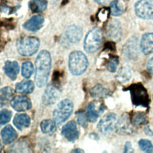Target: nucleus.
I'll return each instance as SVG.
<instances>
[{
    "instance_id": "obj_6",
    "label": "nucleus",
    "mask_w": 153,
    "mask_h": 153,
    "mask_svg": "<svg viewBox=\"0 0 153 153\" xmlns=\"http://www.w3.org/2000/svg\"><path fill=\"white\" fill-rule=\"evenodd\" d=\"M102 42V33L98 28L91 30L86 35L84 47L85 50L89 53L96 51Z\"/></svg>"
},
{
    "instance_id": "obj_8",
    "label": "nucleus",
    "mask_w": 153,
    "mask_h": 153,
    "mask_svg": "<svg viewBox=\"0 0 153 153\" xmlns=\"http://www.w3.org/2000/svg\"><path fill=\"white\" fill-rule=\"evenodd\" d=\"M136 14L140 18H153V0H140L135 5Z\"/></svg>"
},
{
    "instance_id": "obj_22",
    "label": "nucleus",
    "mask_w": 153,
    "mask_h": 153,
    "mask_svg": "<svg viewBox=\"0 0 153 153\" xmlns=\"http://www.w3.org/2000/svg\"><path fill=\"white\" fill-rule=\"evenodd\" d=\"M90 94L92 97L96 98H104L109 95L110 91L104 88L101 85H96L91 88L90 91Z\"/></svg>"
},
{
    "instance_id": "obj_29",
    "label": "nucleus",
    "mask_w": 153,
    "mask_h": 153,
    "mask_svg": "<svg viewBox=\"0 0 153 153\" xmlns=\"http://www.w3.org/2000/svg\"><path fill=\"white\" fill-rule=\"evenodd\" d=\"M33 71V67L31 62H26L23 63L22 67V74L25 78H29Z\"/></svg>"
},
{
    "instance_id": "obj_12",
    "label": "nucleus",
    "mask_w": 153,
    "mask_h": 153,
    "mask_svg": "<svg viewBox=\"0 0 153 153\" xmlns=\"http://www.w3.org/2000/svg\"><path fill=\"white\" fill-rule=\"evenodd\" d=\"M59 96V90L54 85H48L43 94L42 102L46 105L53 104L58 100Z\"/></svg>"
},
{
    "instance_id": "obj_30",
    "label": "nucleus",
    "mask_w": 153,
    "mask_h": 153,
    "mask_svg": "<svg viewBox=\"0 0 153 153\" xmlns=\"http://www.w3.org/2000/svg\"><path fill=\"white\" fill-rule=\"evenodd\" d=\"M141 150L146 152H151L153 151V145L151 141L146 139H140L138 142Z\"/></svg>"
},
{
    "instance_id": "obj_18",
    "label": "nucleus",
    "mask_w": 153,
    "mask_h": 153,
    "mask_svg": "<svg viewBox=\"0 0 153 153\" xmlns=\"http://www.w3.org/2000/svg\"><path fill=\"white\" fill-rule=\"evenodd\" d=\"M116 129L123 133H130L131 131L133 128L127 115H124L118 120Z\"/></svg>"
},
{
    "instance_id": "obj_14",
    "label": "nucleus",
    "mask_w": 153,
    "mask_h": 153,
    "mask_svg": "<svg viewBox=\"0 0 153 153\" xmlns=\"http://www.w3.org/2000/svg\"><path fill=\"white\" fill-rule=\"evenodd\" d=\"M140 48L145 54L153 53V33H145L142 36L140 42Z\"/></svg>"
},
{
    "instance_id": "obj_38",
    "label": "nucleus",
    "mask_w": 153,
    "mask_h": 153,
    "mask_svg": "<svg viewBox=\"0 0 153 153\" xmlns=\"http://www.w3.org/2000/svg\"><path fill=\"white\" fill-rule=\"evenodd\" d=\"M72 152H84V151L82 150V149H74L72 151Z\"/></svg>"
},
{
    "instance_id": "obj_25",
    "label": "nucleus",
    "mask_w": 153,
    "mask_h": 153,
    "mask_svg": "<svg viewBox=\"0 0 153 153\" xmlns=\"http://www.w3.org/2000/svg\"><path fill=\"white\" fill-rule=\"evenodd\" d=\"M14 90L10 87H6L0 90V102L4 103L12 99Z\"/></svg>"
},
{
    "instance_id": "obj_26",
    "label": "nucleus",
    "mask_w": 153,
    "mask_h": 153,
    "mask_svg": "<svg viewBox=\"0 0 153 153\" xmlns=\"http://www.w3.org/2000/svg\"><path fill=\"white\" fill-rule=\"evenodd\" d=\"M10 151L14 152H30L29 147L25 142H18L10 147Z\"/></svg>"
},
{
    "instance_id": "obj_9",
    "label": "nucleus",
    "mask_w": 153,
    "mask_h": 153,
    "mask_svg": "<svg viewBox=\"0 0 153 153\" xmlns=\"http://www.w3.org/2000/svg\"><path fill=\"white\" fill-rule=\"evenodd\" d=\"M105 110L104 105L100 102H93L88 104L87 108V115L88 119L94 122Z\"/></svg>"
},
{
    "instance_id": "obj_2",
    "label": "nucleus",
    "mask_w": 153,
    "mask_h": 153,
    "mask_svg": "<svg viewBox=\"0 0 153 153\" xmlns=\"http://www.w3.org/2000/svg\"><path fill=\"white\" fill-rule=\"evenodd\" d=\"M88 66V60L82 52L75 51L72 52L69 58V68L71 73L79 75L84 73Z\"/></svg>"
},
{
    "instance_id": "obj_7",
    "label": "nucleus",
    "mask_w": 153,
    "mask_h": 153,
    "mask_svg": "<svg viewBox=\"0 0 153 153\" xmlns=\"http://www.w3.org/2000/svg\"><path fill=\"white\" fill-rule=\"evenodd\" d=\"M118 120L115 114L109 113L105 115L99 121L97 127L99 131L105 135H108L117 128Z\"/></svg>"
},
{
    "instance_id": "obj_11",
    "label": "nucleus",
    "mask_w": 153,
    "mask_h": 153,
    "mask_svg": "<svg viewBox=\"0 0 153 153\" xmlns=\"http://www.w3.org/2000/svg\"><path fill=\"white\" fill-rule=\"evenodd\" d=\"M62 134L69 141L76 140L79 136V131L76 123L71 121L66 123L62 128Z\"/></svg>"
},
{
    "instance_id": "obj_1",
    "label": "nucleus",
    "mask_w": 153,
    "mask_h": 153,
    "mask_svg": "<svg viewBox=\"0 0 153 153\" xmlns=\"http://www.w3.org/2000/svg\"><path fill=\"white\" fill-rule=\"evenodd\" d=\"M51 61L50 53L46 50L41 51L36 57L35 80L38 87H43L48 80L51 68Z\"/></svg>"
},
{
    "instance_id": "obj_31",
    "label": "nucleus",
    "mask_w": 153,
    "mask_h": 153,
    "mask_svg": "<svg viewBox=\"0 0 153 153\" xmlns=\"http://www.w3.org/2000/svg\"><path fill=\"white\" fill-rule=\"evenodd\" d=\"M12 112L8 109H3L0 111V124H5L10 121Z\"/></svg>"
},
{
    "instance_id": "obj_35",
    "label": "nucleus",
    "mask_w": 153,
    "mask_h": 153,
    "mask_svg": "<svg viewBox=\"0 0 153 153\" xmlns=\"http://www.w3.org/2000/svg\"><path fill=\"white\" fill-rule=\"evenodd\" d=\"M124 151L125 152H133L134 151L132 148L130 142H126V143L125 144V146H124Z\"/></svg>"
},
{
    "instance_id": "obj_3",
    "label": "nucleus",
    "mask_w": 153,
    "mask_h": 153,
    "mask_svg": "<svg viewBox=\"0 0 153 153\" xmlns=\"http://www.w3.org/2000/svg\"><path fill=\"white\" fill-rule=\"evenodd\" d=\"M39 41L33 36H25L19 39L17 42V49L20 54L23 56H30L38 50Z\"/></svg>"
},
{
    "instance_id": "obj_20",
    "label": "nucleus",
    "mask_w": 153,
    "mask_h": 153,
    "mask_svg": "<svg viewBox=\"0 0 153 153\" xmlns=\"http://www.w3.org/2000/svg\"><path fill=\"white\" fill-rule=\"evenodd\" d=\"M108 35L112 39H118L121 37V29L120 23L117 21L111 23L108 29Z\"/></svg>"
},
{
    "instance_id": "obj_27",
    "label": "nucleus",
    "mask_w": 153,
    "mask_h": 153,
    "mask_svg": "<svg viewBox=\"0 0 153 153\" xmlns=\"http://www.w3.org/2000/svg\"><path fill=\"white\" fill-rule=\"evenodd\" d=\"M56 123L54 121L50 120H43L40 124V127L42 132L48 133L53 131L56 127Z\"/></svg>"
},
{
    "instance_id": "obj_19",
    "label": "nucleus",
    "mask_w": 153,
    "mask_h": 153,
    "mask_svg": "<svg viewBox=\"0 0 153 153\" xmlns=\"http://www.w3.org/2000/svg\"><path fill=\"white\" fill-rule=\"evenodd\" d=\"M13 123L18 129L22 130L29 126L30 119L26 114H17L14 118Z\"/></svg>"
},
{
    "instance_id": "obj_33",
    "label": "nucleus",
    "mask_w": 153,
    "mask_h": 153,
    "mask_svg": "<svg viewBox=\"0 0 153 153\" xmlns=\"http://www.w3.org/2000/svg\"><path fill=\"white\" fill-rule=\"evenodd\" d=\"M146 120V117L143 114H138L136 115L133 118V123L135 125H142L145 123Z\"/></svg>"
},
{
    "instance_id": "obj_36",
    "label": "nucleus",
    "mask_w": 153,
    "mask_h": 153,
    "mask_svg": "<svg viewBox=\"0 0 153 153\" xmlns=\"http://www.w3.org/2000/svg\"><path fill=\"white\" fill-rule=\"evenodd\" d=\"M147 69L152 74H153V57L148 60L147 63Z\"/></svg>"
},
{
    "instance_id": "obj_28",
    "label": "nucleus",
    "mask_w": 153,
    "mask_h": 153,
    "mask_svg": "<svg viewBox=\"0 0 153 153\" xmlns=\"http://www.w3.org/2000/svg\"><path fill=\"white\" fill-rule=\"evenodd\" d=\"M111 13L113 16H119L123 13V7L121 4L117 0L113 1L110 4Z\"/></svg>"
},
{
    "instance_id": "obj_5",
    "label": "nucleus",
    "mask_w": 153,
    "mask_h": 153,
    "mask_svg": "<svg viewBox=\"0 0 153 153\" xmlns=\"http://www.w3.org/2000/svg\"><path fill=\"white\" fill-rule=\"evenodd\" d=\"M73 108V103L69 99L60 102L53 112V118L56 124H61L67 120L72 112Z\"/></svg>"
},
{
    "instance_id": "obj_15",
    "label": "nucleus",
    "mask_w": 153,
    "mask_h": 153,
    "mask_svg": "<svg viewBox=\"0 0 153 153\" xmlns=\"http://www.w3.org/2000/svg\"><path fill=\"white\" fill-rule=\"evenodd\" d=\"M82 35V29L77 26L72 25L69 26L66 30V36L71 42H78Z\"/></svg>"
},
{
    "instance_id": "obj_32",
    "label": "nucleus",
    "mask_w": 153,
    "mask_h": 153,
    "mask_svg": "<svg viewBox=\"0 0 153 153\" xmlns=\"http://www.w3.org/2000/svg\"><path fill=\"white\" fill-rule=\"evenodd\" d=\"M118 65V59L117 57H112L108 63V69L111 72H114Z\"/></svg>"
},
{
    "instance_id": "obj_17",
    "label": "nucleus",
    "mask_w": 153,
    "mask_h": 153,
    "mask_svg": "<svg viewBox=\"0 0 153 153\" xmlns=\"http://www.w3.org/2000/svg\"><path fill=\"white\" fill-rule=\"evenodd\" d=\"M4 71L5 74L12 80H15L19 72V66L17 62L7 61L5 63Z\"/></svg>"
},
{
    "instance_id": "obj_39",
    "label": "nucleus",
    "mask_w": 153,
    "mask_h": 153,
    "mask_svg": "<svg viewBox=\"0 0 153 153\" xmlns=\"http://www.w3.org/2000/svg\"><path fill=\"white\" fill-rule=\"evenodd\" d=\"M1 149H2V145H1V143L0 142V151L1 150Z\"/></svg>"
},
{
    "instance_id": "obj_24",
    "label": "nucleus",
    "mask_w": 153,
    "mask_h": 153,
    "mask_svg": "<svg viewBox=\"0 0 153 153\" xmlns=\"http://www.w3.org/2000/svg\"><path fill=\"white\" fill-rule=\"evenodd\" d=\"M131 77V71L128 66L122 67L117 75V79L120 83H124L128 81Z\"/></svg>"
},
{
    "instance_id": "obj_37",
    "label": "nucleus",
    "mask_w": 153,
    "mask_h": 153,
    "mask_svg": "<svg viewBox=\"0 0 153 153\" xmlns=\"http://www.w3.org/2000/svg\"><path fill=\"white\" fill-rule=\"evenodd\" d=\"M96 2L99 3V4H105V2H106V1L108 0H94Z\"/></svg>"
},
{
    "instance_id": "obj_10",
    "label": "nucleus",
    "mask_w": 153,
    "mask_h": 153,
    "mask_svg": "<svg viewBox=\"0 0 153 153\" xmlns=\"http://www.w3.org/2000/svg\"><path fill=\"white\" fill-rule=\"evenodd\" d=\"M11 107L17 111H25L29 110L32 107L30 99L26 96H17L11 100Z\"/></svg>"
},
{
    "instance_id": "obj_16",
    "label": "nucleus",
    "mask_w": 153,
    "mask_h": 153,
    "mask_svg": "<svg viewBox=\"0 0 153 153\" xmlns=\"http://www.w3.org/2000/svg\"><path fill=\"white\" fill-rule=\"evenodd\" d=\"M1 137L4 143L9 144L17 138V134L12 126L8 125L2 129L1 131Z\"/></svg>"
},
{
    "instance_id": "obj_34",
    "label": "nucleus",
    "mask_w": 153,
    "mask_h": 153,
    "mask_svg": "<svg viewBox=\"0 0 153 153\" xmlns=\"http://www.w3.org/2000/svg\"><path fill=\"white\" fill-rule=\"evenodd\" d=\"M78 121V123L82 126H85L86 125V118L84 115V114L82 113H79L77 115Z\"/></svg>"
},
{
    "instance_id": "obj_21",
    "label": "nucleus",
    "mask_w": 153,
    "mask_h": 153,
    "mask_svg": "<svg viewBox=\"0 0 153 153\" xmlns=\"http://www.w3.org/2000/svg\"><path fill=\"white\" fill-rule=\"evenodd\" d=\"M34 89V84L32 81H23L16 84V90L22 94L31 93Z\"/></svg>"
},
{
    "instance_id": "obj_23",
    "label": "nucleus",
    "mask_w": 153,
    "mask_h": 153,
    "mask_svg": "<svg viewBox=\"0 0 153 153\" xmlns=\"http://www.w3.org/2000/svg\"><path fill=\"white\" fill-rule=\"evenodd\" d=\"M29 6L30 10L34 13L42 12L46 9L47 1L45 0H30Z\"/></svg>"
},
{
    "instance_id": "obj_13",
    "label": "nucleus",
    "mask_w": 153,
    "mask_h": 153,
    "mask_svg": "<svg viewBox=\"0 0 153 153\" xmlns=\"http://www.w3.org/2000/svg\"><path fill=\"white\" fill-rule=\"evenodd\" d=\"M44 18L41 15H36L31 17L29 20L26 21L23 27L29 31H36L39 30L44 23Z\"/></svg>"
},
{
    "instance_id": "obj_4",
    "label": "nucleus",
    "mask_w": 153,
    "mask_h": 153,
    "mask_svg": "<svg viewBox=\"0 0 153 153\" xmlns=\"http://www.w3.org/2000/svg\"><path fill=\"white\" fill-rule=\"evenodd\" d=\"M131 101L136 106L147 107L149 105V97L146 90L139 83L134 84L128 88Z\"/></svg>"
}]
</instances>
